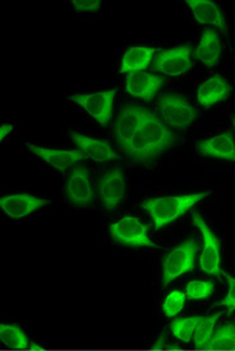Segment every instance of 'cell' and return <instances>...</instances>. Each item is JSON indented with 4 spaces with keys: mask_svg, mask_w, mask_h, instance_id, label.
Returning a JSON list of instances; mask_svg holds the SVG:
<instances>
[{
    "mask_svg": "<svg viewBox=\"0 0 235 351\" xmlns=\"http://www.w3.org/2000/svg\"><path fill=\"white\" fill-rule=\"evenodd\" d=\"M230 93L232 86L227 84L224 77H221L220 74H215L198 86L197 101L201 106L210 108L215 104L226 100Z\"/></svg>",
    "mask_w": 235,
    "mask_h": 351,
    "instance_id": "17",
    "label": "cell"
},
{
    "mask_svg": "<svg viewBox=\"0 0 235 351\" xmlns=\"http://www.w3.org/2000/svg\"><path fill=\"white\" fill-rule=\"evenodd\" d=\"M220 315H221V313L202 317L201 322L198 324L195 336H193V342H195L196 349L206 350L207 346H208V343L211 341L214 332H215V326H217Z\"/></svg>",
    "mask_w": 235,
    "mask_h": 351,
    "instance_id": "22",
    "label": "cell"
},
{
    "mask_svg": "<svg viewBox=\"0 0 235 351\" xmlns=\"http://www.w3.org/2000/svg\"><path fill=\"white\" fill-rule=\"evenodd\" d=\"M177 142V136L156 117L150 112L141 130L131 139V142L123 148V152L128 158L140 162L151 164L156 158L173 147Z\"/></svg>",
    "mask_w": 235,
    "mask_h": 351,
    "instance_id": "1",
    "label": "cell"
},
{
    "mask_svg": "<svg viewBox=\"0 0 235 351\" xmlns=\"http://www.w3.org/2000/svg\"><path fill=\"white\" fill-rule=\"evenodd\" d=\"M35 156L47 162V165L54 167L58 171L64 173L75 162H79L85 158V155L78 149H54V148L41 147L36 145H26Z\"/></svg>",
    "mask_w": 235,
    "mask_h": 351,
    "instance_id": "13",
    "label": "cell"
},
{
    "mask_svg": "<svg viewBox=\"0 0 235 351\" xmlns=\"http://www.w3.org/2000/svg\"><path fill=\"white\" fill-rule=\"evenodd\" d=\"M193 223L197 226L202 235L203 248L199 256V267L210 276L223 275L221 269V253H220V241L215 232L208 228L205 219L198 213L192 215Z\"/></svg>",
    "mask_w": 235,
    "mask_h": 351,
    "instance_id": "6",
    "label": "cell"
},
{
    "mask_svg": "<svg viewBox=\"0 0 235 351\" xmlns=\"http://www.w3.org/2000/svg\"><path fill=\"white\" fill-rule=\"evenodd\" d=\"M197 250V243L187 239L166 253L162 259V287H168L174 280L195 268Z\"/></svg>",
    "mask_w": 235,
    "mask_h": 351,
    "instance_id": "3",
    "label": "cell"
},
{
    "mask_svg": "<svg viewBox=\"0 0 235 351\" xmlns=\"http://www.w3.org/2000/svg\"><path fill=\"white\" fill-rule=\"evenodd\" d=\"M198 154L208 158L235 162V141L230 132H224L198 143Z\"/></svg>",
    "mask_w": 235,
    "mask_h": 351,
    "instance_id": "16",
    "label": "cell"
},
{
    "mask_svg": "<svg viewBox=\"0 0 235 351\" xmlns=\"http://www.w3.org/2000/svg\"><path fill=\"white\" fill-rule=\"evenodd\" d=\"M153 54H155V50L150 47H129L123 56L121 69H119L121 73L131 74L143 72L151 64Z\"/></svg>",
    "mask_w": 235,
    "mask_h": 351,
    "instance_id": "20",
    "label": "cell"
},
{
    "mask_svg": "<svg viewBox=\"0 0 235 351\" xmlns=\"http://www.w3.org/2000/svg\"><path fill=\"white\" fill-rule=\"evenodd\" d=\"M164 348H165V335L162 333L160 337L156 340V342L152 345V349L160 350V349H164Z\"/></svg>",
    "mask_w": 235,
    "mask_h": 351,
    "instance_id": "30",
    "label": "cell"
},
{
    "mask_svg": "<svg viewBox=\"0 0 235 351\" xmlns=\"http://www.w3.org/2000/svg\"><path fill=\"white\" fill-rule=\"evenodd\" d=\"M64 193L68 202L75 207H85L94 204V189L90 182L87 167L78 165L71 171L66 178Z\"/></svg>",
    "mask_w": 235,
    "mask_h": 351,
    "instance_id": "11",
    "label": "cell"
},
{
    "mask_svg": "<svg viewBox=\"0 0 235 351\" xmlns=\"http://www.w3.org/2000/svg\"><path fill=\"white\" fill-rule=\"evenodd\" d=\"M223 276L227 281V294H226L225 299L217 302V305L224 306L227 311V315H232L235 311V278L229 274H224V272H223Z\"/></svg>",
    "mask_w": 235,
    "mask_h": 351,
    "instance_id": "27",
    "label": "cell"
},
{
    "mask_svg": "<svg viewBox=\"0 0 235 351\" xmlns=\"http://www.w3.org/2000/svg\"><path fill=\"white\" fill-rule=\"evenodd\" d=\"M110 235L115 241L127 247L156 248L149 238V226L132 215H125L110 225Z\"/></svg>",
    "mask_w": 235,
    "mask_h": 351,
    "instance_id": "5",
    "label": "cell"
},
{
    "mask_svg": "<svg viewBox=\"0 0 235 351\" xmlns=\"http://www.w3.org/2000/svg\"><path fill=\"white\" fill-rule=\"evenodd\" d=\"M12 130H13V125H12V124H4V125L0 128V141L3 142Z\"/></svg>",
    "mask_w": 235,
    "mask_h": 351,
    "instance_id": "29",
    "label": "cell"
},
{
    "mask_svg": "<svg viewBox=\"0 0 235 351\" xmlns=\"http://www.w3.org/2000/svg\"><path fill=\"white\" fill-rule=\"evenodd\" d=\"M152 68L153 71L169 77H180L187 73L192 68V47L180 45L161 51L155 58Z\"/></svg>",
    "mask_w": 235,
    "mask_h": 351,
    "instance_id": "9",
    "label": "cell"
},
{
    "mask_svg": "<svg viewBox=\"0 0 235 351\" xmlns=\"http://www.w3.org/2000/svg\"><path fill=\"white\" fill-rule=\"evenodd\" d=\"M164 84V78L155 74L136 72L128 74L125 81L127 93L136 99L151 101Z\"/></svg>",
    "mask_w": 235,
    "mask_h": 351,
    "instance_id": "15",
    "label": "cell"
},
{
    "mask_svg": "<svg viewBox=\"0 0 235 351\" xmlns=\"http://www.w3.org/2000/svg\"><path fill=\"white\" fill-rule=\"evenodd\" d=\"M116 90L99 91L92 93H78L71 96V101L77 104L79 108L92 117L95 121L106 127L113 117L114 100Z\"/></svg>",
    "mask_w": 235,
    "mask_h": 351,
    "instance_id": "7",
    "label": "cell"
},
{
    "mask_svg": "<svg viewBox=\"0 0 235 351\" xmlns=\"http://www.w3.org/2000/svg\"><path fill=\"white\" fill-rule=\"evenodd\" d=\"M97 193L106 211L119 207L125 197V178L121 167L109 170L97 182Z\"/></svg>",
    "mask_w": 235,
    "mask_h": 351,
    "instance_id": "10",
    "label": "cell"
},
{
    "mask_svg": "<svg viewBox=\"0 0 235 351\" xmlns=\"http://www.w3.org/2000/svg\"><path fill=\"white\" fill-rule=\"evenodd\" d=\"M149 115L150 111L140 105L127 104L123 106L114 125V136L119 147L123 149L131 142Z\"/></svg>",
    "mask_w": 235,
    "mask_h": 351,
    "instance_id": "8",
    "label": "cell"
},
{
    "mask_svg": "<svg viewBox=\"0 0 235 351\" xmlns=\"http://www.w3.org/2000/svg\"><path fill=\"white\" fill-rule=\"evenodd\" d=\"M233 127H234V132H235V117L233 118Z\"/></svg>",
    "mask_w": 235,
    "mask_h": 351,
    "instance_id": "32",
    "label": "cell"
},
{
    "mask_svg": "<svg viewBox=\"0 0 235 351\" xmlns=\"http://www.w3.org/2000/svg\"><path fill=\"white\" fill-rule=\"evenodd\" d=\"M71 138L75 142V146L85 155V158L92 160L95 162H106V161H115L119 156L114 151L110 143L101 141V139L91 138L81 133H71Z\"/></svg>",
    "mask_w": 235,
    "mask_h": 351,
    "instance_id": "14",
    "label": "cell"
},
{
    "mask_svg": "<svg viewBox=\"0 0 235 351\" xmlns=\"http://www.w3.org/2000/svg\"><path fill=\"white\" fill-rule=\"evenodd\" d=\"M221 41L217 31L207 28L202 34L197 47L195 49V58L202 64L212 68L217 64L221 56Z\"/></svg>",
    "mask_w": 235,
    "mask_h": 351,
    "instance_id": "19",
    "label": "cell"
},
{
    "mask_svg": "<svg viewBox=\"0 0 235 351\" xmlns=\"http://www.w3.org/2000/svg\"><path fill=\"white\" fill-rule=\"evenodd\" d=\"M72 7L77 12H97L101 7V1L99 0H73Z\"/></svg>",
    "mask_w": 235,
    "mask_h": 351,
    "instance_id": "28",
    "label": "cell"
},
{
    "mask_svg": "<svg viewBox=\"0 0 235 351\" xmlns=\"http://www.w3.org/2000/svg\"><path fill=\"white\" fill-rule=\"evenodd\" d=\"M29 349H31V350H41L42 346H41V345H36V343H31V345H29Z\"/></svg>",
    "mask_w": 235,
    "mask_h": 351,
    "instance_id": "31",
    "label": "cell"
},
{
    "mask_svg": "<svg viewBox=\"0 0 235 351\" xmlns=\"http://www.w3.org/2000/svg\"><path fill=\"white\" fill-rule=\"evenodd\" d=\"M0 339L4 346L16 350H23L29 348V339L23 330L16 324H3L0 326Z\"/></svg>",
    "mask_w": 235,
    "mask_h": 351,
    "instance_id": "21",
    "label": "cell"
},
{
    "mask_svg": "<svg viewBox=\"0 0 235 351\" xmlns=\"http://www.w3.org/2000/svg\"><path fill=\"white\" fill-rule=\"evenodd\" d=\"M215 285L212 281L193 280L186 287V296L190 300H203L212 295Z\"/></svg>",
    "mask_w": 235,
    "mask_h": 351,
    "instance_id": "25",
    "label": "cell"
},
{
    "mask_svg": "<svg viewBox=\"0 0 235 351\" xmlns=\"http://www.w3.org/2000/svg\"><path fill=\"white\" fill-rule=\"evenodd\" d=\"M158 108L164 121L173 130H184L197 121L198 112L190 102L177 93L162 95Z\"/></svg>",
    "mask_w": 235,
    "mask_h": 351,
    "instance_id": "4",
    "label": "cell"
},
{
    "mask_svg": "<svg viewBox=\"0 0 235 351\" xmlns=\"http://www.w3.org/2000/svg\"><path fill=\"white\" fill-rule=\"evenodd\" d=\"M208 192L201 193L180 194V195H164L149 198L142 202V208L150 215L151 220L156 230L178 220L182 215L189 211L193 206L205 199Z\"/></svg>",
    "mask_w": 235,
    "mask_h": 351,
    "instance_id": "2",
    "label": "cell"
},
{
    "mask_svg": "<svg viewBox=\"0 0 235 351\" xmlns=\"http://www.w3.org/2000/svg\"><path fill=\"white\" fill-rule=\"evenodd\" d=\"M186 300H187L186 293H183L180 290H173L164 300V304H162L164 315L169 318L178 315L183 311V308L186 305Z\"/></svg>",
    "mask_w": 235,
    "mask_h": 351,
    "instance_id": "26",
    "label": "cell"
},
{
    "mask_svg": "<svg viewBox=\"0 0 235 351\" xmlns=\"http://www.w3.org/2000/svg\"><path fill=\"white\" fill-rule=\"evenodd\" d=\"M187 4L198 23L215 26L227 35L225 17L220 7L212 0H187Z\"/></svg>",
    "mask_w": 235,
    "mask_h": 351,
    "instance_id": "18",
    "label": "cell"
},
{
    "mask_svg": "<svg viewBox=\"0 0 235 351\" xmlns=\"http://www.w3.org/2000/svg\"><path fill=\"white\" fill-rule=\"evenodd\" d=\"M206 350H235V324L220 326L214 332Z\"/></svg>",
    "mask_w": 235,
    "mask_h": 351,
    "instance_id": "23",
    "label": "cell"
},
{
    "mask_svg": "<svg viewBox=\"0 0 235 351\" xmlns=\"http://www.w3.org/2000/svg\"><path fill=\"white\" fill-rule=\"evenodd\" d=\"M50 204L47 198H38L31 194H8L0 199L3 213L13 220H21Z\"/></svg>",
    "mask_w": 235,
    "mask_h": 351,
    "instance_id": "12",
    "label": "cell"
},
{
    "mask_svg": "<svg viewBox=\"0 0 235 351\" xmlns=\"http://www.w3.org/2000/svg\"><path fill=\"white\" fill-rule=\"evenodd\" d=\"M201 319H202V317H199V315L179 318V319H175V321L171 322L170 330H171L173 335L180 341H192Z\"/></svg>",
    "mask_w": 235,
    "mask_h": 351,
    "instance_id": "24",
    "label": "cell"
}]
</instances>
